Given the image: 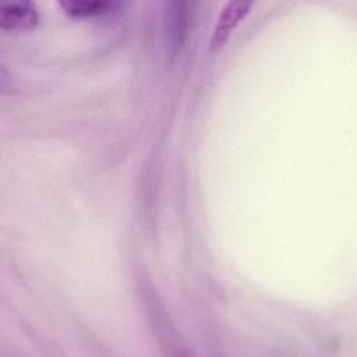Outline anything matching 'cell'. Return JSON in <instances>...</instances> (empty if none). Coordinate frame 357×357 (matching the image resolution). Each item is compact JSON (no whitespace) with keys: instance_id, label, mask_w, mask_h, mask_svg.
I'll use <instances>...</instances> for the list:
<instances>
[{"instance_id":"cell-1","label":"cell","mask_w":357,"mask_h":357,"mask_svg":"<svg viewBox=\"0 0 357 357\" xmlns=\"http://www.w3.org/2000/svg\"><path fill=\"white\" fill-rule=\"evenodd\" d=\"M257 0H226L211 36V50L222 49L236 28L245 20Z\"/></svg>"},{"instance_id":"cell-2","label":"cell","mask_w":357,"mask_h":357,"mask_svg":"<svg viewBox=\"0 0 357 357\" xmlns=\"http://www.w3.org/2000/svg\"><path fill=\"white\" fill-rule=\"evenodd\" d=\"M38 24L39 11L32 0H0V29L24 32Z\"/></svg>"},{"instance_id":"cell-3","label":"cell","mask_w":357,"mask_h":357,"mask_svg":"<svg viewBox=\"0 0 357 357\" xmlns=\"http://www.w3.org/2000/svg\"><path fill=\"white\" fill-rule=\"evenodd\" d=\"M61 10L78 20L102 18L123 8L127 0H56Z\"/></svg>"},{"instance_id":"cell-4","label":"cell","mask_w":357,"mask_h":357,"mask_svg":"<svg viewBox=\"0 0 357 357\" xmlns=\"http://www.w3.org/2000/svg\"><path fill=\"white\" fill-rule=\"evenodd\" d=\"M167 24L170 25V35L173 36V40L178 42L190 22L194 0H167Z\"/></svg>"},{"instance_id":"cell-5","label":"cell","mask_w":357,"mask_h":357,"mask_svg":"<svg viewBox=\"0 0 357 357\" xmlns=\"http://www.w3.org/2000/svg\"><path fill=\"white\" fill-rule=\"evenodd\" d=\"M15 88L14 79L8 70L0 63V92H11Z\"/></svg>"}]
</instances>
